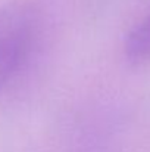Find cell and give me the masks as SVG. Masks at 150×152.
<instances>
[{
	"label": "cell",
	"mask_w": 150,
	"mask_h": 152,
	"mask_svg": "<svg viewBox=\"0 0 150 152\" xmlns=\"http://www.w3.org/2000/svg\"><path fill=\"white\" fill-rule=\"evenodd\" d=\"M38 21V7L31 0H12L0 7V89L25 65Z\"/></svg>",
	"instance_id": "1"
},
{
	"label": "cell",
	"mask_w": 150,
	"mask_h": 152,
	"mask_svg": "<svg viewBox=\"0 0 150 152\" xmlns=\"http://www.w3.org/2000/svg\"><path fill=\"white\" fill-rule=\"evenodd\" d=\"M125 55L133 64H143L150 59V10L130 31L125 42Z\"/></svg>",
	"instance_id": "2"
}]
</instances>
